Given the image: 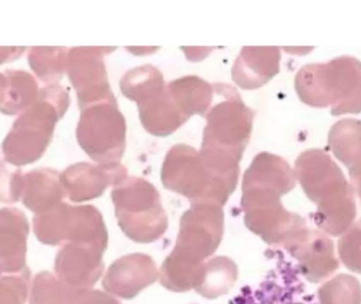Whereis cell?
<instances>
[{
    "label": "cell",
    "mask_w": 361,
    "mask_h": 304,
    "mask_svg": "<svg viewBox=\"0 0 361 304\" xmlns=\"http://www.w3.org/2000/svg\"><path fill=\"white\" fill-rule=\"evenodd\" d=\"M223 233V214L210 204L193 206L183 217L175 250L163 263L160 280L173 292L192 290L205 259L216 252Z\"/></svg>",
    "instance_id": "obj_1"
},
{
    "label": "cell",
    "mask_w": 361,
    "mask_h": 304,
    "mask_svg": "<svg viewBox=\"0 0 361 304\" xmlns=\"http://www.w3.org/2000/svg\"><path fill=\"white\" fill-rule=\"evenodd\" d=\"M296 167L302 188L317 205L316 224L332 236L347 231L355 218V200L341 168L320 150L302 153Z\"/></svg>",
    "instance_id": "obj_2"
},
{
    "label": "cell",
    "mask_w": 361,
    "mask_h": 304,
    "mask_svg": "<svg viewBox=\"0 0 361 304\" xmlns=\"http://www.w3.org/2000/svg\"><path fill=\"white\" fill-rule=\"evenodd\" d=\"M69 106L63 87L49 84L40 89L35 103L15 121L2 142L4 159L11 165H29L44 155L55 125Z\"/></svg>",
    "instance_id": "obj_3"
},
{
    "label": "cell",
    "mask_w": 361,
    "mask_h": 304,
    "mask_svg": "<svg viewBox=\"0 0 361 304\" xmlns=\"http://www.w3.org/2000/svg\"><path fill=\"white\" fill-rule=\"evenodd\" d=\"M296 84L305 103L316 107L334 105V116L361 110V63L355 59L307 66L297 76Z\"/></svg>",
    "instance_id": "obj_4"
},
{
    "label": "cell",
    "mask_w": 361,
    "mask_h": 304,
    "mask_svg": "<svg viewBox=\"0 0 361 304\" xmlns=\"http://www.w3.org/2000/svg\"><path fill=\"white\" fill-rule=\"evenodd\" d=\"M33 229L46 245L84 243L107 248V231L101 214L90 205L71 206L61 202L48 212L35 214Z\"/></svg>",
    "instance_id": "obj_5"
},
{
    "label": "cell",
    "mask_w": 361,
    "mask_h": 304,
    "mask_svg": "<svg viewBox=\"0 0 361 304\" xmlns=\"http://www.w3.org/2000/svg\"><path fill=\"white\" fill-rule=\"evenodd\" d=\"M121 227L130 239L149 243L166 231L167 219L158 193L148 183L126 185L112 193Z\"/></svg>",
    "instance_id": "obj_6"
},
{
    "label": "cell",
    "mask_w": 361,
    "mask_h": 304,
    "mask_svg": "<svg viewBox=\"0 0 361 304\" xmlns=\"http://www.w3.org/2000/svg\"><path fill=\"white\" fill-rule=\"evenodd\" d=\"M271 254L275 262L264 279L256 286H244L229 304H318L296 261L282 250Z\"/></svg>",
    "instance_id": "obj_7"
},
{
    "label": "cell",
    "mask_w": 361,
    "mask_h": 304,
    "mask_svg": "<svg viewBox=\"0 0 361 304\" xmlns=\"http://www.w3.org/2000/svg\"><path fill=\"white\" fill-rule=\"evenodd\" d=\"M105 250L92 244H63L55 258V275L71 288H91L103 274Z\"/></svg>",
    "instance_id": "obj_8"
},
{
    "label": "cell",
    "mask_w": 361,
    "mask_h": 304,
    "mask_svg": "<svg viewBox=\"0 0 361 304\" xmlns=\"http://www.w3.org/2000/svg\"><path fill=\"white\" fill-rule=\"evenodd\" d=\"M286 248L307 281L318 284L338 269L333 242L318 231L303 229Z\"/></svg>",
    "instance_id": "obj_9"
},
{
    "label": "cell",
    "mask_w": 361,
    "mask_h": 304,
    "mask_svg": "<svg viewBox=\"0 0 361 304\" xmlns=\"http://www.w3.org/2000/svg\"><path fill=\"white\" fill-rule=\"evenodd\" d=\"M156 263L143 254L127 255L110 267L103 280L107 293L124 299L135 298L158 279Z\"/></svg>",
    "instance_id": "obj_10"
},
{
    "label": "cell",
    "mask_w": 361,
    "mask_h": 304,
    "mask_svg": "<svg viewBox=\"0 0 361 304\" xmlns=\"http://www.w3.org/2000/svg\"><path fill=\"white\" fill-rule=\"evenodd\" d=\"M30 226L23 210L0 208V274L19 273L27 267Z\"/></svg>",
    "instance_id": "obj_11"
},
{
    "label": "cell",
    "mask_w": 361,
    "mask_h": 304,
    "mask_svg": "<svg viewBox=\"0 0 361 304\" xmlns=\"http://www.w3.org/2000/svg\"><path fill=\"white\" fill-rule=\"evenodd\" d=\"M101 65L93 49L73 48L68 53V74L78 91L80 107L97 99L104 89L106 78Z\"/></svg>",
    "instance_id": "obj_12"
},
{
    "label": "cell",
    "mask_w": 361,
    "mask_h": 304,
    "mask_svg": "<svg viewBox=\"0 0 361 304\" xmlns=\"http://www.w3.org/2000/svg\"><path fill=\"white\" fill-rule=\"evenodd\" d=\"M65 190L61 174L51 168H35L23 176V204L35 214L48 212L63 202Z\"/></svg>",
    "instance_id": "obj_13"
},
{
    "label": "cell",
    "mask_w": 361,
    "mask_h": 304,
    "mask_svg": "<svg viewBox=\"0 0 361 304\" xmlns=\"http://www.w3.org/2000/svg\"><path fill=\"white\" fill-rule=\"evenodd\" d=\"M97 168L86 163L70 166L61 174V183L70 201L84 202L99 197L109 183Z\"/></svg>",
    "instance_id": "obj_14"
},
{
    "label": "cell",
    "mask_w": 361,
    "mask_h": 304,
    "mask_svg": "<svg viewBox=\"0 0 361 304\" xmlns=\"http://www.w3.org/2000/svg\"><path fill=\"white\" fill-rule=\"evenodd\" d=\"M237 278L238 269L235 262L225 257H216L204 263L193 290L204 298H218L233 288Z\"/></svg>",
    "instance_id": "obj_15"
},
{
    "label": "cell",
    "mask_w": 361,
    "mask_h": 304,
    "mask_svg": "<svg viewBox=\"0 0 361 304\" xmlns=\"http://www.w3.org/2000/svg\"><path fill=\"white\" fill-rule=\"evenodd\" d=\"M4 75L8 78V90L0 103V112L8 116L25 112L39 95L35 78L25 70H6Z\"/></svg>",
    "instance_id": "obj_16"
},
{
    "label": "cell",
    "mask_w": 361,
    "mask_h": 304,
    "mask_svg": "<svg viewBox=\"0 0 361 304\" xmlns=\"http://www.w3.org/2000/svg\"><path fill=\"white\" fill-rule=\"evenodd\" d=\"M29 65L42 82L55 84L67 70V49L61 47H32Z\"/></svg>",
    "instance_id": "obj_17"
},
{
    "label": "cell",
    "mask_w": 361,
    "mask_h": 304,
    "mask_svg": "<svg viewBox=\"0 0 361 304\" xmlns=\"http://www.w3.org/2000/svg\"><path fill=\"white\" fill-rule=\"evenodd\" d=\"M329 142L334 154L350 167L361 157V123L341 121L331 130Z\"/></svg>",
    "instance_id": "obj_18"
},
{
    "label": "cell",
    "mask_w": 361,
    "mask_h": 304,
    "mask_svg": "<svg viewBox=\"0 0 361 304\" xmlns=\"http://www.w3.org/2000/svg\"><path fill=\"white\" fill-rule=\"evenodd\" d=\"M74 290L55 274L42 272L34 277L30 304H68Z\"/></svg>",
    "instance_id": "obj_19"
},
{
    "label": "cell",
    "mask_w": 361,
    "mask_h": 304,
    "mask_svg": "<svg viewBox=\"0 0 361 304\" xmlns=\"http://www.w3.org/2000/svg\"><path fill=\"white\" fill-rule=\"evenodd\" d=\"M31 284V272L0 274V304H25Z\"/></svg>",
    "instance_id": "obj_20"
},
{
    "label": "cell",
    "mask_w": 361,
    "mask_h": 304,
    "mask_svg": "<svg viewBox=\"0 0 361 304\" xmlns=\"http://www.w3.org/2000/svg\"><path fill=\"white\" fill-rule=\"evenodd\" d=\"M23 176L20 168L8 167L0 159V202L16 203L23 195Z\"/></svg>",
    "instance_id": "obj_21"
},
{
    "label": "cell",
    "mask_w": 361,
    "mask_h": 304,
    "mask_svg": "<svg viewBox=\"0 0 361 304\" xmlns=\"http://www.w3.org/2000/svg\"><path fill=\"white\" fill-rule=\"evenodd\" d=\"M339 254L345 265L361 274V220L348 229L339 242Z\"/></svg>",
    "instance_id": "obj_22"
},
{
    "label": "cell",
    "mask_w": 361,
    "mask_h": 304,
    "mask_svg": "<svg viewBox=\"0 0 361 304\" xmlns=\"http://www.w3.org/2000/svg\"><path fill=\"white\" fill-rule=\"evenodd\" d=\"M68 304H120L109 294L92 288H75Z\"/></svg>",
    "instance_id": "obj_23"
},
{
    "label": "cell",
    "mask_w": 361,
    "mask_h": 304,
    "mask_svg": "<svg viewBox=\"0 0 361 304\" xmlns=\"http://www.w3.org/2000/svg\"><path fill=\"white\" fill-rule=\"evenodd\" d=\"M25 47H0V65L21 56Z\"/></svg>",
    "instance_id": "obj_24"
},
{
    "label": "cell",
    "mask_w": 361,
    "mask_h": 304,
    "mask_svg": "<svg viewBox=\"0 0 361 304\" xmlns=\"http://www.w3.org/2000/svg\"><path fill=\"white\" fill-rule=\"evenodd\" d=\"M350 176H351L352 182L354 186L357 189L358 195L361 200V157L357 161L354 162L349 167Z\"/></svg>",
    "instance_id": "obj_25"
},
{
    "label": "cell",
    "mask_w": 361,
    "mask_h": 304,
    "mask_svg": "<svg viewBox=\"0 0 361 304\" xmlns=\"http://www.w3.org/2000/svg\"><path fill=\"white\" fill-rule=\"evenodd\" d=\"M6 90H8V78L4 73L0 72V103L4 101Z\"/></svg>",
    "instance_id": "obj_26"
}]
</instances>
